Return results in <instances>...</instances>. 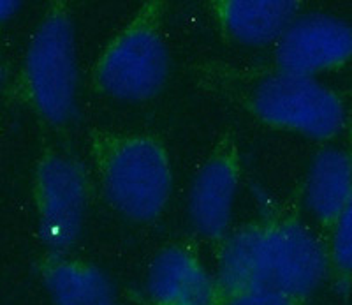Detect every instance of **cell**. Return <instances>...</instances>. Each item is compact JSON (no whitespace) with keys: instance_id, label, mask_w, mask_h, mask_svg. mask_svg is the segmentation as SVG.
I'll return each instance as SVG.
<instances>
[{"instance_id":"obj_1","label":"cell","mask_w":352,"mask_h":305,"mask_svg":"<svg viewBox=\"0 0 352 305\" xmlns=\"http://www.w3.org/2000/svg\"><path fill=\"white\" fill-rule=\"evenodd\" d=\"M328 269V251L312 229L284 221L232 233L220 251L215 281L226 295L268 288L301 300L322 286Z\"/></svg>"},{"instance_id":"obj_2","label":"cell","mask_w":352,"mask_h":305,"mask_svg":"<svg viewBox=\"0 0 352 305\" xmlns=\"http://www.w3.org/2000/svg\"><path fill=\"white\" fill-rule=\"evenodd\" d=\"M102 184L113 209L125 219L153 221L171 196L173 171L168 154L152 138L116 141L104 159Z\"/></svg>"},{"instance_id":"obj_3","label":"cell","mask_w":352,"mask_h":305,"mask_svg":"<svg viewBox=\"0 0 352 305\" xmlns=\"http://www.w3.org/2000/svg\"><path fill=\"white\" fill-rule=\"evenodd\" d=\"M34 106L50 124L69 122L76 108V37L64 11H53L34 34L25 62Z\"/></svg>"},{"instance_id":"obj_4","label":"cell","mask_w":352,"mask_h":305,"mask_svg":"<svg viewBox=\"0 0 352 305\" xmlns=\"http://www.w3.org/2000/svg\"><path fill=\"white\" fill-rule=\"evenodd\" d=\"M252 108L266 124L310 140H329L345 124L344 103L316 78L276 72L252 94Z\"/></svg>"},{"instance_id":"obj_5","label":"cell","mask_w":352,"mask_h":305,"mask_svg":"<svg viewBox=\"0 0 352 305\" xmlns=\"http://www.w3.org/2000/svg\"><path fill=\"white\" fill-rule=\"evenodd\" d=\"M169 76L164 39L148 25H134L113 41L97 67L102 92L113 99L140 103L157 96Z\"/></svg>"},{"instance_id":"obj_6","label":"cell","mask_w":352,"mask_h":305,"mask_svg":"<svg viewBox=\"0 0 352 305\" xmlns=\"http://www.w3.org/2000/svg\"><path fill=\"white\" fill-rule=\"evenodd\" d=\"M41 231L53 253L76 244L87 213L88 185L80 162L69 156L46 157L37 171Z\"/></svg>"},{"instance_id":"obj_7","label":"cell","mask_w":352,"mask_h":305,"mask_svg":"<svg viewBox=\"0 0 352 305\" xmlns=\"http://www.w3.org/2000/svg\"><path fill=\"white\" fill-rule=\"evenodd\" d=\"M352 59V27L324 12L296 17L276 43L280 72L314 78Z\"/></svg>"},{"instance_id":"obj_8","label":"cell","mask_w":352,"mask_h":305,"mask_svg":"<svg viewBox=\"0 0 352 305\" xmlns=\"http://www.w3.org/2000/svg\"><path fill=\"white\" fill-rule=\"evenodd\" d=\"M144 286L155 305H213L219 288L199 257L176 245L153 257Z\"/></svg>"},{"instance_id":"obj_9","label":"cell","mask_w":352,"mask_h":305,"mask_svg":"<svg viewBox=\"0 0 352 305\" xmlns=\"http://www.w3.org/2000/svg\"><path fill=\"white\" fill-rule=\"evenodd\" d=\"M238 193L236 162L217 156L201 168L188 196V217L204 238L217 240L228 235Z\"/></svg>"},{"instance_id":"obj_10","label":"cell","mask_w":352,"mask_h":305,"mask_svg":"<svg viewBox=\"0 0 352 305\" xmlns=\"http://www.w3.org/2000/svg\"><path fill=\"white\" fill-rule=\"evenodd\" d=\"M352 198V156L326 147L310 162L305 182V207L319 222H335Z\"/></svg>"},{"instance_id":"obj_11","label":"cell","mask_w":352,"mask_h":305,"mask_svg":"<svg viewBox=\"0 0 352 305\" xmlns=\"http://www.w3.org/2000/svg\"><path fill=\"white\" fill-rule=\"evenodd\" d=\"M226 30L232 39L247 46L278 43L298 17L292 0H229L220 9Z\"/></svg>"},{"instance_id":"obj_12","label":"cell","mask_w":352,"mask_h":305,"mask_svg":"<svg viewBox=\"0 0 352 305\" xmlns=\"http://www.w3.org/2000/svg\"><path fill=\"white\" fill-rule=\"evenodd\" d=\"M44 286L53 305H113L109 277L97 266L74 260H58L44 273Z\"/></svg>"},{"instance_id":"obj_13","label":"cell","mask_w":352,"mask_h":305,"mask_svg":"<svg viewBox=\"0 0 352 305\" xmlns=\"http://www.w3.org/2000/svg\"><path fill=\"white\" fill-rule=\"evenodd\" d=\"M329 260L340 272L352 275V198L333 222Z\"/></svg>"},{"instance_id":"obj_14","label":"cell","mask_w":352,"mask_h":305,"mask_svg":"<svg viewBox=\"0 0 352 305\" xmlns=\"http://www.w3.org/2000/svg\"><path fill=\"white\" fill-rule=\"evenodd\" d=\"M224 305H296V300L268 288H247L229 293Z\"/></svg>"},{"instance_id":"obj_15","label":"cell","mask_w":352,"mask_h":305,"mask_svg":"<svg viewBox=\"0 0 352 305\" xmlns=\"http://www.w3.org/2000/svg\"><path fill=\"white\" fill-rule=\"evenodd\" d=\"M20 11V2L16 0H0V25L11 20Z\"/></svg>"},{"instance_id":"obj_16","label":"cell","mask_w":352,"mask_h":305,"mask_svg":"<svg viewBox=\"0 0 352 305\" xmlns=\"http://www.w3.org/2000/svg\"><path fill=\"white\" fill-rule=\"evenodd\" d=\"M4 81V64H2V59H0V85Z\"/></svg>"}]
</instances>
